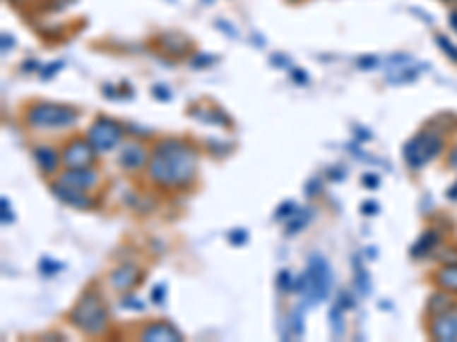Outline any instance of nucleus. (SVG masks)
<instances>
[{
    "label": "nucleus",
    "mask_w": 457,
    "mask_h": 342,
    "mask_svg": "<svg viewBox=\"0 0 457 342\" xmlns=\"http://www.w3.org/2000/svg\"><path fill=\"white\" fill-rule=\"evenodd\" d=\"M197 153L181 140H165L153 149L149 158V176L162 188H183L194 181Z\"/></svg>",
    "instance_id": "f257e3e1"
},
{
    "label": "nucleus",
    "mask_w": 457,
    "mask_h": 342,
    "mask_svg": "<svg viewBox=\"0 0 457 342\" xmlns=\"http://www.w3.org/2000/svg\"><path fill=\"white\" fill-rule=\"evenodd\" d=\"M332 286H334L332 267H329V262L323 256L314 253L307 262L304 274L295 283V290L302 295L304 306L311 308L320 304V301H325L329 297V292H332Z\"/></svg>",
    "instance_id": "f03ea898"
},
{
    "label": "nucleus",
    "mask_w": 457,
    "mask_h": 342,
    "mask_svg": "<svg viewBox=\"0 0 457 342\" xmlns=\"http://www.w3.org/2000/svg\"><path fill=\"white\" fill-rule=\"evenodd\" d=\"M71 322L76 329H81L87 336H99L108 329V310H105L103 299L94 290L85 292L81 301L71 310Z\"/></svg>",
    "instance_id": "7ed1b4c3"
},
{
    "label": "nucleus",
    "mask_w": 457,
    "mask_h": 342,
    "mask_svg": "<svg viewBox=\"0 0 457 342\" xmlns=\"http://www.w3.org/2000/svg\"><path fill=\"white\" fill-rule=\"evenodd\" d=\"M28 123L39 130H53L73 126L78 119V112L69 105H55V103H37L28 110Z\"/></svg>",
    "instance_id": "20e7f679"
},
{
    "label": "nucleus",
    "mask_w": 457,
    "mask_h": 342,
    "mask_svg": "<svg viewBox=\"0 0 457 342\" xmlns=\"http://www.w3.org/2000/svg\"><path fill=\"white\" fill-rule=\"evenodd\" d=\"M441 146H444L441 137L434 133H419L416 137H412L403 149L407 167H412V169L425 167L427 162L434 160L437 155L441 153Z\"/></svg>",
    "instance_id": "39448f33"
},
{
    "label": "nucleus",
    "mask_w": 457,
    "mask_h": 342,
    "mask_svg": "<svg viewBox=\"0 0 457 342\" xmlns=\"http://www.w3.org/2000/svg\"><path fill=\"white\" fill-rule=\"evenodd\" d=\"M87 140H90V144L96 151L105 153L121 142V126L112 119H99L90 128V133H87Z\"/></svg>",
    "instance_id": "423d86ee"
},
{
    "label": "nucleus",
    "mask_w": 457,
    "mask_h": 342,
    "mask_svg": "<svg viewBox=\"0 0 457 342\" xmlns=\"http://www.w3.org/2000/svg\"><path fill=\"white\" fill-rule=\"evenodd\" d=\"M94 153H96V149L90 144V140H71L62 153V160L69 169L90 167V164L94 162Z\"/></svg>",
    "instance_id": "0eeeda50"
},
{
    "label": "nucleus",
    "mask_w": 457,
    "mask_h": 342,
    "mask_svg": "<svg viewBox=\"0 0 457 342\" xmlns=\"http://www.w3.org/2000/svg\"><path fill=\"white\" fill-rule=\"evenodd\" d=\"M430 336L439 342H455L457 340V306L437 312L430 324Z\"/></svg>",
    "instance_id": "6e6552de"
},
{
    "label": "nucleus",
    "mask_w": 457,
    "mask_h": 342,
    "mask_svg": "<svg viewBox=\"0 0 457 342\" xmlns=\"http://www.w3.org/2000/svg\"><path fill=\"white\" fill-rule=\"evenodd\" d=\"M142 340L144 342H155V340L158 342H181L183 336L172 324H167V322H155V324H149L142 331Z\"/></svg>",
    "instance_id": "1a4fd4ad"
},
{
    "label": "nucleus",
    "mask_w": 457,
    "mask_h": 342,
    "mask_svg": "<svg viewBox=\"0 0 457 342\" xmlns=\"http://www.w3.org/2000/svg\"><path fill=\"white\" fill-rule=\"evenodd\" d=\"M53 194L60 201H64L66 205H73V208H92V199L87 197L85 190H76V188H69V185L64 183H57L53 185Z\"/></svg>",
    "instance_id": "9d476101"
},
{
    "label": "nucleus",
    "mask_w": 457,
    "mask_h": 342,
    "mask_svg": "<svg viewBox=\"0 0 457 342\" xmlns=\"http://www.w3.org/2000/svg\"><path fill=\"white\" fill-rule=\"evenodd\" d=\"M96 181H99V176L90 171L87 167L69 169L66 173H62V178H60V183L69 185V188H76V190H85V192L90 190L92 185H96Z\"/></svg>",
    "instance_id": "9b49d317"
},
{
    "label": "nucleus",
    "mask_w": 457,
    "mask_h": 342,
    "mask_svg": "<svg viewBox=\"0 0 457 342\" xmlns=\"http://www.w3.org/2000/svg\"><path fill=\"white\" fill-rule=\"evenodd\" d=\"M140 279V271L135 265H121V267H117L112 274H110V286L114 290H119V292H126V290H131L135 283H138Z\"/></svg>",
    "instance_id": "f8f14e48"
},
{
    "label": "nucleus",
    "mask_w": 457,
    "mask_h": 342,
    "mask_svg": "<svg viewBox=\"0 0 457 342\" xmlns=\"http://www.w3.org/2000/svg\"><path fill=\"white\" fill-rule=\"evenodd\" d=\"M144 158H147V153H144L142 146L138 144H129L126 149L121 151V158H119V164L126 169H138L144 164Z\"/></svg>",
    "instance_id": "ddd939ff"
},
{
    "label": "nucleus",
    "mask_w": 457,
    "mask_h": 342,
    "mask_svg": "<svg viewBox=\"0 0 457 342\" xmlns=\"http://www.w3.org/2000/svg\"><path fill=\"white\" fill-rule=\"evenodd\" d=\"M35 160L44 173H53L62 158H57V153L53 149H48V146H39V149L35 151Z\"/></svg>",
    "instance_id": "4468645a"
},
{
    "label": "nucleus",
    "mask_w": 457,
    "mask_h": 342,
    "mask_svg": "<svg viewBox=\"0 0 457 342\" xmlns=\"http://www.w3.org/2000/svg\"><path fill=\"white\" fill-rule=\"evenodd\" d=\"M437 242H439V233L437 231H425L423 236L414 242V247H412V256L414 258H423L427 256L434 247H437Z\"/></svg>",
    "instance_id": "2eb2a0df"
},
{
    "label": "nucleus",
    "mask_w": 457,
    "mask_h": 342,
    "mask_svg": "<svg viewBox=\"0 0 457 342\" xmlns=\"http://www.w3.org/2000/svg\"><path fill=\"white\" fill-rule=\"evenodd\" d=\"M437 286L449 290V292H455L457 295V265H444L439 271H437Z\"/></svg>",
    "instance_id": "dca6fc26"
},
{
    "label": "nucleus",
    "mask_w": 457,
    "mask_h": 342,
    "mask_svg": "<svg viewBox=\"0 0 457 342\" xmlns=\"http://www.w3.org/2000/svg\"><path fill=\"white\" fill-rule=\"evenodd\" d=\"M311 219V210H295L293 214L288 217V226H286V233L288 236H295L297 231H302Z\"/></svg>",
    "instance_id": "f3484780"
},
{
    "label": "nucleus",
    "mask_w": 457,
    "mask_h": 342,
    "mask_svg": "<svg viewBox=\"0 0 457 342\" xmlns=\"http://www.w3.org/2000/svg\"><path fill=\"white\" fill-rule=\"evenodd\" d=\"M388 83L393 85H403V83H412L416 78V68H412V64H405V66H396L393 71H388Z\"/></svg>",
    "instance_id": "a211bd4d"
},
{
    "label": "nucleus",
    "mask_w": 457,
    "mask_h": 342,
    "mask_svg": "<svg viewBox=\"0 0 457 342\" xmlns=\"http://www.w3.org/2000/svg\"><path fill=\"white\" fill-rule=\"evenodd\" d=\"M355 283H357V290H359V295H368L371 292V276H368V271L366 267L355 258Z\"/></svg>",
    "instance_id": "6ab92c4d"
},
{
    "label": "nucleus",
    "mask_w": 457,
    "mask_h": 342,
    "mask_svg": "<svg viewBox=\"0 0 457 342\" xmlns=\"http://www.w3.org/2000/svg\"><path fill=\"white\" fill-rule=\"evenodd\" d=\"M453 306H457V304H455V301H451L446 295H434V297H430V310H432V315H437V312L449 310V308H453Z\"/></svg>",
    "instance_id": "aec40b11"
},
{
    "label": "nucleus",
    "mask_w": 457,
    "mask_h": 342,
    "mask_svg": "<svg viewBox=\"0 0 457 342\" xmlns=\"http://www.w3.org/2000/svg\"><path fill=\"white\" fill-rule=\"evenodd\" d=\"M343 308L341 306H334L332 308V334H334V338H338V336H343Z\"/></svg>",
    "instance_id": "412c9836"
},
{
    "label": "nucleus",
    "mask_w": 457,
    "mask_h": 342,
    "mask_svg": "<svg viewBox=\"0 0 457 342\" xmlns=\"http://www.w3.org/2000/svg\"><path fill=\"white\" fill-rule=\"evenodd\" d=\"M437 44L441 46V51L449 55L453 62H457V48L453 46V42H449V39H446L444 35H439V37H437Z\"/></svg>",
    "instance_id": "4be33fe9"
},
{
    "label": "nucleus",
    "mask_w": 457,
    "mask_h": 342,
    "mask_svg": "<svg viewBox=\"0 0 457 342\" xmlns=\"http://www.w3.org/2000/svg\"><path fill=\"white\" fill-rule=\"evenodd\" d=\"M62 267H64L62 262H53V260H46V258L42 260V271L44 274H55V271H60Z\"/></svg>",
    "instance_id": "5701e85b"
},
{
    "label": "nucleus",
    "mask_w": 457,
    "mask_h": 342,
    "mask_svg": "<svg viewBox=\"0 0 457 342\" xmlns=\"http://www.w3.org/2000/svg\"><path fill=\"white\" fill-rule=\"evenodd\" d=\"M295 210H297V208H295V203H293V201H288L286 205H281V208H279V212H277V219H288L290 214H293Z\"/></svg>",
    "instance_id": "b1692460"
},
{
    "label": "nucleus",
    "mask_w": 457,
    "mask_h": 342,
    "mask_svg": "<svg viewBox=\"0 0 457 342\" xmlns=\"http://www.w3.org/2000/svg\"><path fill=\"white\" fill-rule=\"evenodd\" d=\"M279 288H281V290H286V292L295 290V288H293V283H290V274H288V271H281V274H279Z\"/></svg>",
    "instance_id": "393cba45"
},
{
    "label": "nucleus",
    "mask_w": 457,
    "mask_h": 342,
    "mask_svg": "<svg viewBox=\"0 0 457 342\" xmlns=\"http://www.w3.org/2000/svg\"><path fill=\"white\" fill-rule=\"evenodd\" d=\"M0 205H3V224L12 221V219H14V214H12V205H9V201H7V199H3V201H0Z\"/></svg>",
    "instance_id": "a878e982"
},
{
    "label": "nucleus",
    "mask_w": 457,
    "mask_h": 342,
    "mask_svg": "<svg viewBox=\"0 0 457 342\" xmlns=\"http://www.w3.org/2000/svg\"><path fill=\"white\" fill-rule=\"evenodd\" d=\"M165 292H167V290H165V286L160 283V286L151 292V299L155 301V304H165Z\"/></svg>",
    "instance_id": "bb28decb"
},
{
    "label": "nucleus",
    "mask_w": 457,
    "mask_h": 342,
    "mask_svg": "<svg viewBox=\"0 0 457 342\" xmlns=\"http://www.w3.org/2000/svg\"><path fill=\"white\" fill-rule=\"evenodd\" d=\"M364 185H366V188H371V190H375V188H377V185H380V178H377V176H375V173H366V176H364Z\"/></svg>",
    "instance_id": "cd10ccee"
},
{
    "label": "nucleus",
    "mask_w": 457,
    "mask_h": 342,
    "mask_svg": "<svg viewBox=\"0 0 457 342\" xmlns=\"http://www.w3.org/2000/svg\"><path fill=\"white\" fill-rule=\"evenodd\" d=\"M229 240H231L233 244H242V242H247V231H240V228H238V233H231Z\"/></svg>",
    "instance_id": "c85d7f7f"
},
{
    "label": "nucleus",
    "mask_w": 457,
    "mask_h": 342,
    "mask_svg": "<svg viewBox=\"0 0 457 342\" xmlns=\"http://www.w3.org/2000/svg\"><path fill=\"white\" fill-rule=\"evenodd\" d=\"M357 64L362 68H373V66H377V60H375V57H359Z\"/></svg>",
    "instance_id": "c756f323"
},
{
    "label": "nucleus",
    "mask_w": 457,
    "mask_h": 342,
    "mask_svg": "<svg viewBox=\"0 0 457 342\" xmlns=\"http://www.w3.org/2000/svg\"><path fill=\"white\" fill-rule=\"evenodd\" d=\"M124 306H126V308H135V310H142V308H144L140 299H126Z\"/></svg>",
    "instance_id": "7c9ffc66"
},
{
    "label": "nucleus",
    "mask_w": 457,
    "mask_h": 342,
    "mask_svg": "<svg viewBox=\"0 0 457 342\" xmlns=\"http://www.w3.org/2000/svg\"><path fill=\"white\" fill-rule=\"evenodd\" d=\"M362 210H364V214H375V212H377V203L366 201V203L362 205Z\"/></svg>",
    "instance_id": "2f4dec72"
},
{
    "label": "nucleus",
    "mask_w": 457,
    "mask_h": 342,
    "mask_svg": "<svg viewBox=\"0 0 457 342\" xmlns=\"http://www.w3.org/2000/svg\"><path fill=\"white\" fill-rule=\"evenodd\" d=\"M449 167H451V169H457V144H455V149L451 151V158H449Z\"/></svg>",
    "instance_id": "473e14b6"
},
{
    "label": "nucleus",
    "mask_w": 457,
    "mask_h": 342,
    "mask_svg": "<svg viewBox=\"0 0 457 342\" xmlns=\"http://www.w3.org/2000/svg\"><path fill=\"white\" fill-rule=\"evenodd\" d=\"M449 21H451V25H453V30H457V12H451Z\"/></svg>",
    "instance_id": "72a5a7b5"
},
{
    "label": "nucleus",
    "mask_w": 457,
    "mask_h": 342,
    "mask_svg": "<svg viewBox=\"0 0 457 342\" xmlns=\"http://www.w3.org/2000/svg\"><path fill=\"white\" fill-rule=\"evenodd\" d=\"M449 197H451L453 201H457V183H455V185H453V188L449 190Z\"/></svg>",
    "instance_id": "f704fd0d"
}]
</instances>
